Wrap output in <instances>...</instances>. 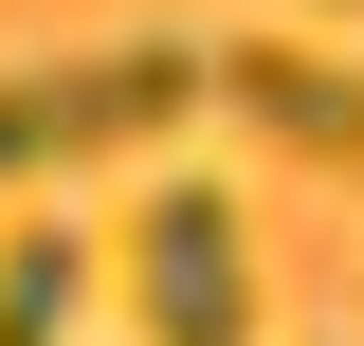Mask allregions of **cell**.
<instances>
[{
  "label": "cell",
  "mask_w": 364,
  "mask_h": 346,
  "mask_svg": "<svg viewBox=\"0 0 364 346\" xmlns=\"http://www.w3.org/2000/svg\"><path fill=\"white\" fill-rule=\"evenodd\" d=\"M219 110H255V146H291V164H346L364 182V55L255 37V55H219Z\"/></svg>",
  "instance_id": "obj_3"
},
{
  "label": "cell",
  "mask_w": 364,
  "mask_h": 346,
  "mask_svg": "<svg viewBox=\"0 0 364 346\" xmlns=\"http://www.w3.org/2000/svg\"><path fill=\"white\" fill-rule=\"evenodd\" d=\"M128 328L146 346H255V219H237V182H146L128 201Z\"/></svg>",
  "instance_id": "obj_2"
},
{
  "label": "cell",
  "mask_w": 364,
  "mask_h": 346,
  "mask_svg": "<svg viewBox=\"0 0 364 346\" xmlns=\"http://www.w3.org/2000/svg\"><path fill=\"white\" fill-rule=\"evenodd\" d=\"M310 19H346V0H310Z\"/></svg>",
  "instance_id": "obj_5"
},
{
  "label": "cell",
  "mask_w": 364,
  "mask_h": 346,
  "mask_svg": "<svg viewBox=\"0 0 364 346\" xmlns=\"http://www.w3.org/2000/svg\"><path fill=\"white\" fill-rule=\"evenodd\" d=\"M219 91L200 37H91V55H0V182H73L109 146H164Z\"/></svg>",
  "instance_id": "obj_1"
},
{
  "label": "cell",
  "mask_w": 364,
  "mask_h": 346,
  "mask_svg": "<svg viewBox=\"0 0 364 346\" xmlns=\"http://www.w3.org/2000/svg\"><path fill=\"white\" fill-rule=\"evenodd\" d=\"M73 292H91V237L73 219H18V237H0V346H55Z\"/></svg>",
  "instance_id": "obj_4"
}]
</instances>
